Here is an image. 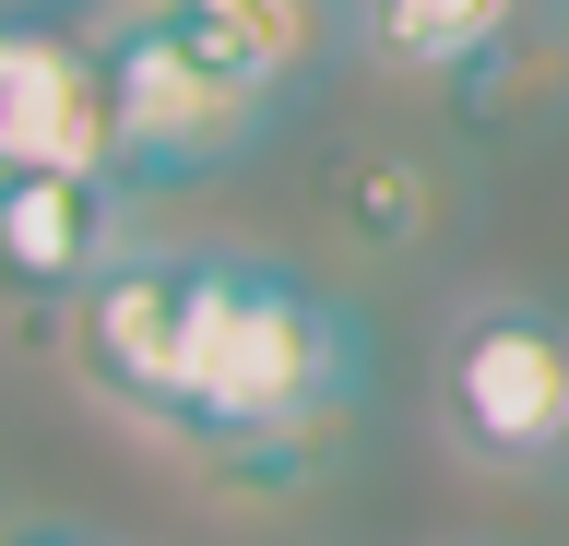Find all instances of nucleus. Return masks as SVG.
<instances>
[{"label": "nucleus", "mask_w": 569, "mask_h": 546, "mask_svg": "<svg viewBox=\"0 0 569 546\" xmlns=\"http://www.w3.org/2000/svg\"><path fill=\"white\" fill-rule=\"evenodd\" d=\"M368 393V332L356 309L261 250H190V297H178V404L167 451L238 475V487H297V475L356 428Z\"/></svg>", "instance_id": "obj_1"}, {"label": "nucleus", "mask_w": 569, "mask_h": 546, "mask_svg": "<svg viewBox=\"0 0 569 546\" xmlns=\"http://www.w3.org/2000/svg\"><path fill=\"white\" fill-rule=\"evenodd\" d=\"M439 439L487 475H569V321L475 297L439 332Z\"/></svg>", "instance_id": "obj_2"}, {"label": "nucleus", "mask_w": 569, "mask_h": 546, "mask_svg": "<svg viewBox=\"0 0 569 546\" xmlns=\"http://www.w3.org/2000/svg\"><path fill=\"white\" fill-rule=\"evenodd\" d=\"M107 96H119V179L131 190H178L238 167L273 131V96L238 72H213L202 48L154 24V12H107Z\"/></svg>", "instance_id": "obj_3"}, {"label": "nucleus", "mask_w": 569, "mask_h": 546, "mask_svg": "<svg viewBox=\"0 0 569 546\" xmlns=\"http://www.w3.org/2000/svg\"><path fill=\"white\" fill-rule=\"evenodd\" d=\"M36 167L119 179V96H107V12L0 0V190Z\"/></svg>", "instance_id": "obj_4"}, {"label": "nucleus", "mask_w": 569, "mask_h": 546, "mask_svg": "<svg viewBox=\"0 0 569 546\" xmlns=\"http://www.w3.org/2000/svg\"><path fill=\"white\" fill-rule=\"evenodd\" d=\"M178 297H190V250H154V238H119V250L60 297L71 380L142 439L167 428V404H178Z\"/></svg>", "instance_id": "obj_5"}, {"label": "nucleus", "mask_w": 569, "mask_h": 546, "mask_svg": "<svg viewBox=\"0 0 569 546\" xmlns=\"http://www.w3.org/2000/svg\"><path fill=\"white\" fill-rule=\"evenodd\" d=\"M131 202L142 190L107 179V167H36V179H12L0 190V286L60 309V297L131 238Z\"/></svg>", "instance_id": "obj_6"}, {"label": "nucleus", "mask_w": 569, "mask_h": 546, "mask_svg": "<svg viewBox=\"0 0 569 546\" xmlns=\"http://www.w3.org/2000/svg\"><path fill=\"white\" fill-rule=\"evenodd\" d=\"M131 12H154V24H178V37L202 48L213 72L261 83V96H284V83H309L332 48L356 37L345 0H131Z\"/></svg>", "instance_id": "obj_7"}, {"label": "nucleus", "mask_w": 569, "mask_h": 546, "mask_svg": "<svg viewBox=\"0 0 569 546\" xmlns=\"http://www.w3.org/2000/svg\"><path fill=\"white\" fill-rule=\"evenodd\" d=\"M345 24L380 72H475L487 48H510L522 0H345Z\"/></svg>", "instance_id": "obj_8"}, {"label": "nucleus", "mask_w": 569, "mask_h": 546, "mask_svg": "<svg viewBox=\"0 0 569 546\" xmlns=\"http://www.w3.org/2000/svg\"><path fill=\"white\" fill-rule=\"evenodd\" d=\"M0 546H107V535H83V523H48V510H36V523H0Z\"/></svg>", "instance_id": "obj_9"}]
</instances>
